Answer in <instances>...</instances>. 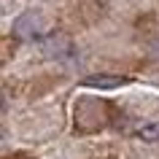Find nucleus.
I'll use <instances>...</instances> for the list:
<instances>
[{
  "mask_svg": "<svg viewBox=\"0 0 159 159\" xmlns=\"http://www.w3.org/2000/svg\"><path fill=\"white\" fill-rule=\"evenodd\" d=\"M113 105L108 100H97V97H81L73 108V119H75V129L81 132H97L105 124H111L113 119Z\"/></svg>",
  "mask_w": 159,
  "mask_h": 159,
  "instance_id": "f257e3e1",
  "label": "nucleus"
},
{
  "mask_svg": "<svg viewBox=\"0 0 159 159\" xmlns=\"http://www.w3.org/2000/svg\"><path fill=\"white\" fill-rule=\"evenodd\" d=\"M84 84H86V86H102V89H113V86L127 84V78H124V75H89Z\"/></svg>",
  "mask_w": 159,
  "mask_h": 159,
  "instance_id": "f03ea898",
  "label": "nucleus"
},
{
  "mask_svg": "<svg viewBox=\"0 0 159 159\" xmlns=\"http://www.w3.org/2000/svg\"><path fill=\"white\" fill-rule=\"evenodd\" d=\"M138 138L140 140H159V121H151V124H143V127H138Z\"/></svg>",
  "mask_w": 159,
  "mask_h": 159,
  "instance_id": "7ed1b4c3",
  "label": "nucleus"
},
{
  "mask_svg": "<svg viewBox=\"0 0 159 159\" xmlns=\"http://www.w3.org/2000/svg\"><path fill=\"white\" fill-rule=\"evenodd\" d=\"M92 159H102V157H92Z\"/></svg>",
  "mask_w": 159,
  "mask_h": 159,
  "instance_id": "20e7f679",
  "label": "nucleus"
}]
</instances>
